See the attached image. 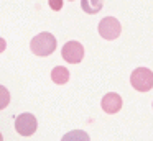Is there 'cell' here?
<instances>
[{
  "label": "cell",
  "instance_id": "obj_1",
  "mask_svg": "<svg viewBox=\"0 0 153 141\" xmlns=\"http://www.w3.org/2000/svg\"><path fill=\"white\" fill-rule=\"evenodd\" d=\"M30 48H31V51H33V54L40 56V58L50 56V54H53L54 49H56V38L48 31L40 33V35H36L31 39Z\"/></svg>",
  "mask_w": 153,
  "mask_h": 141
},
{
  "label": "cell",
  "instance_id": "obj_2",
  "mask_svg": "<svg viewBox=\"0 0 153 141\" xmlns=\"http://www.w3.org/2000/svg\"><path fill=\"white\" fill-rule=\"evenodd\" d=\"M130 84L138 92H148L153 89V72L146 67H137L130 75Z\"/></svg>",
  "mask_w": 153,
  "mask_h": 141
},
{
  "label": "cell",
  "instance_id": "obj_3",
  "mask_svg": "<svg viewBox=\"0 0 153 141\" xmlns=\"http://www.w3.org/2000/svg\"><path fill=\"white\" fill-rule=\"evenodd\" d=\"M99 35L102 36L104 39H115L119 38L120 31H122V26H120V21L114 16H105V18L100 20L99 23Z\"/></svg>",
  "mask_w": 153,
  "mask_h": 141
},
{
  "label": "cell",
  "instance_id": "obj_4",
  "mask_svg": "<svg viewBox=\"0 0 153 141\" xmlns=\"http://www.w3.org/2000/svg\"><path fill=\"white\" fill-rule=\"evenodd\" d=\"M61 56L69 64H77L84 58V46L79 41H68L61 49Z\"/></svg>",
  "mask_w": 153,
  "mask_h": 141
},
{
  "label": "cell",
  "instance_id": "obj_5",
  "mask_svg": "<svg viewBox=\"0 0 153 141\" xmlns=\"http://www.w3.org/2000/svg\"><path fill=\"white\" fill-rule=\"evenodd\" d=\"M36 128H38L36 118L31 113H22V115H18L17 120H15V130H17V133L22 134V136H31V134L36 131Z\"/></svg>",
  "mask_w": 153,
  "mask_h": 141
},
{
  "label": "cell",
  "instance_id": "obj_6",
  "mask_svg": "<svg viewBox=\"0 0 153 141\" xmlns=\"http://www.w3.org/2000/svg\"><path fill=\"white\" fill-rule=\"evenodd\" d=\"M122 108V97H120L119 94H115V92H109V94L104 95L102 98V110L105 111V113H117V111Z\"/></svg>",
  "mask_w": 153,
  "mask_h": 141
},
{
  "label": "cell",
  "instance_id": "obj_7",
  "mask_svg": "<svg viewBox=\"0 0 153 141\" xmlns=\"http://www.w3.org/2000/svg\"><path fill=\"white\" fill-rule=\"evenodd\" d=\"M51 79H53L54 84L63 85L69 80V71H68L66 67H63V66H56V67L51 71Z\"/></svg>",
  "mask_w": 153,
  "mask_h": 141
},
{
  "label": "cell",
  "instance_id": "obj_8",
  "mask_svg": "<svg viewBox=\"0 0 153 141\" xmlns=\"http://www.w3.org/2000/svg\"><path fill=\"white\" fill-rule=\"evenodd\" d=\"M102 5H104V0H81V8L86 13H89V15L100 12Z\"/></svg>",
  "mask_w": 153,
  "mask_h": 141
},
{
  "label": "cell",
  "instance_id": "obj_9",
  "mask_svg": "<svg viewBox=\"0 0 153 141\" xmlns=\"http://www.w3.org/2000/svg\"><path fill=\"white\" fill-rule=\"evenodd\" d=\"M61 141H91V138H89V134L82 130H73V131L64 134V136L61 138Z\"/></svg>",
  "mask_w": 153,
  "mask_h": 141
},
{
  "label": "cell",
  "instance_id": "obj_10",
  "mask_svg": "<svg viewBox=\"0 0 153 141\" xmlns=\"http://www.w3.org/2000/svg\"><path fill=\"white\" fill-rule=\"evenodd\" d=\"M8 103H10V92L4 85H0V110H4Z\"/></svg>",
  "mask_w": 153,
  "mask_h": 141
},
{
  "label": "cell",
  "instance_id": "obj_11",
  "mask_svg": "<svg viewBox=\"0 0 153 141\" xmlns=\"http://www.w3.org/2000/svg\"><path fill=\"white\" fill-rule=\"evenodd\" d=\"M50 7L54 12H59L63 8V0H50Z\"/></svg>",
  "mask_w": 153,
  "mask_h": 141
},
{
  "label": "cell",
  "instance_id": "obj_12",
  "mask_svg": "<svg viewBox=\"0 0 153 141\" xmlns=\"http://www.w3.org/2000/svg\"><path fill=\"white\" fill-rule=\"evenodd\" d=\"M5 48H7V43H5L4 38H0V52L5 51Z\"/></svg>",
  "mask_w": 153,
  "mask_h": 141
},
{
  "label": "cell",
  "instance_id": "obj_13",
  "mask_svg": "<svg viewBox=\"0 0 153 141\" xmlns=\"http://www.w3.org/2000/svg\"><path fill=\"white\" fill-rule=\"evenodd\" d=\"M0 141H4V136H2V133H0Z\"/></svg>",
  "mask_w": 153,
  "mask_h": 141
}]
</instances>
